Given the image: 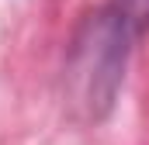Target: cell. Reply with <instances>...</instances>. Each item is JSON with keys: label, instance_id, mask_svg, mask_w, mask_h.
I'll use <instances>...</instances> for the list:
<instances>
[{"label": "cell", "instance_id": "1", "mask_svg": "<svg viewBox=\"0 0 149 145\" xmlns=\"http://www.w3.org/2000/svg\"><path fill=\"white\" fill-rule=\"evenodd\" d=\"M128 38H135V31L114 3L94 10L80 24L66 62V83L73 104L87 121H101L111 114L125 83Z\"/></svg>", "mask_w": 149, "mask_h": 145}, {"label": "cell", "instance_id": "2", "mask_svg": "<svg viewBox=\"0 0 149 145\" xmlns=\"http://www.w3.org/2000/svg\"><path fill=\"white\" fill-rule=\"evenodd\" d=\"M114 7L125 14V21L132 24L135 35H142V31L149 28V0H118Z\"/></svg>", "mask_w": 149, "mask_h": 145}]
</instances>
